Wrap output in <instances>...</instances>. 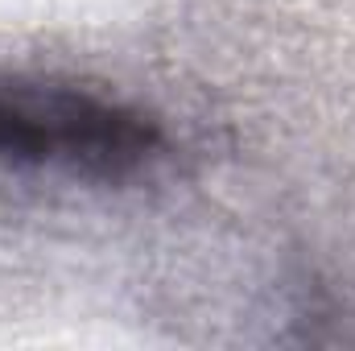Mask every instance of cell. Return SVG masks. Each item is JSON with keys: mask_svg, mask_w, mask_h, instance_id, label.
Masks as SVG:
<instances>
[{"mask_svg": "<svg viewBox=\"0 0 355 351\" xmlns=\"http://www.w3.org/2000/svg\"><path fill=\"white\" fill-rule=\"evenodd\" d=\"M157 149V124L128 103L50 79L0 83V162L128 178Z\"/></svg>", "mask_w": 355, "mask_h": 351, "instance_id": "6da1fadb", "label": "cell"}]
</instances>
